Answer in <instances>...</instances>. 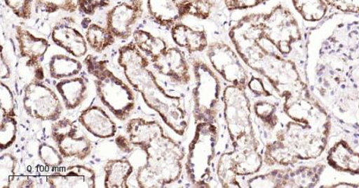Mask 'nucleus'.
<instances>
[{
	"label": "nucleus",
	"instance_id": "nucleus-1",
	"mask_svg": "<svg viewBox=\"0 0 359 188\" xmlns=\"http://www.w3.org/2000/svg\"><path fill=\"white\" fill-rule=\"evenodd\" d=\"M306 77L332 120L359 131V15L334 12L309 30Z\"/></svg>",
	"mask_w": 359,
	"mask_h": 188
},
{
	"label": "nucleus",
	"instance_id": "nucleus-2",
	"mask_svg": "<svg viewBox=\"0 0 359 188\" xmlns=\"http://www.w3.org/2000/svg\"><path fill=\"white\" fill-rule=\"evenodd\" d=\"M260 19L261 13L247 15L229 31L231 43L243 63L264 78L282 101L312 94L306 69L275 48L262 34Z\"/></svg>",
	"mask_w": 359,
	"mask_h": 188
},
{
	"label": "nucleus",
	"instance_id": "nucleus-3",
	"mask_svg": "<svg viewBox=\"0 0 359 188\" xmlns=\"http://www.w3.org/2000/svg\"><path fill=\"white\" fill-rule=\"evenodd\" d=\"M118 62L128 82L147 106L161 117L165 124L178 136H184L189 127L188 114L181 96L171 95L160 85L149 68V58L133 42L118 49Z\"/></svg>",
	"mask_w": 359,
	"mask_h": 188
},
{
	"label": "nucleus",
	"instance_id": "nucleus-4",
	"mask_svg": "<svg viewBox=\"0 0 359 188\" xmlns=\"http://www.w3.org/2000/svg\"><path fill=\"white\" fill-rule=\"evenodd\" d=\"M331 133L318 131L302 123L287 121L276 131L264 151V164L290 167L325 159Z\"/></svg>",
	"mask_w": 359,
	"mask_h": 188
},
{
	"label": "nucleus",
	"instance_id": "nucleus-5",
	"mask_svg": "<svg viewBox=\"0 0 359 188\" xmlns=\"http://www.w3.org/2000/svg\"><path fill=\"white\" fill-rule=\"evenodd\" d=\"M262 34L280 53L306 69L307 36L309 31L290 2H279L261 13Z\"/></svg>",
	"mask_w": 359,
	"mask_h": 188
},
{
	"label": "nucleus",
	"instance_id": "nucleus-6",
	"mask_svg": "<svg viewBox=\"0 0 359 188\" xmlns=\"http://www.w3.org/2000/svg\"><path fill=\"white\" fill-rule=\"evenodd\" d=\"M84 64L88 73L93 77L95 92L102 105L118 120L129 119L136 107V96L132 87L113 73L106 60L88 55Z\"/></svg>",
	"mask_w": 359,
	"mask_h": 188
},
{
	"label": "nucleus",
	"instance_id": "nucleus-7",
	"mask_svg": "<svg viewBox=\"0 0 359 188\" xmlns=\"http://www.w3.org/2000/svg\"><path fill=\"white\" fill-rule=\"evenodd\" d=\"M223 114L233 150L256 149L259 142L252 121V106L246 90L228 85L223 90Z\"/></svg>",
	"mask_w": 359,
	"mask_h": 188
},
{
	"label": "nucleus",
	"instance_id": "nucleus-8",
	"mask_svg": "<svg viewBox=\"0 0 359 188\" xmlns=\"http://www.w3.org/2000/svg\"><path fill=\"white\" fill-rule=\"evenodd\" d=\"M219 129L214 122L197 123L189 146L184 165L190 182L196 187H210L213 178Z\"/></svg>",
	"mask_w": 359,
	"mask_h": 188
},
{
	"label": "nucleus",
	"instance_id": "nucleus-9",
	"mask_svg": "<svg viewBox=\"0 0 359 188\" xmlns=\"http://www.w3.org/2000/svg\"><path fill=\"white\" fill-rule=\"evenodd\" d=\"M191 70L195 80V87L192 90V114L196 124L200 122L215 123L222 99L219 76L206 62L198 57L192 59Z\"/></svg>",
	"mask_w": 359,
	"mask_h": 188
},
{
	"label": "nucleus",
	"instance_id": "nucleus-10",
	"mask_svg": "<svg viewBox=\"0 0 359 188\" xmlns=\"http://www.w3.org/2000/svg\"><path fill=\"white\" fill-rule=\"evenodd\" d=\"M327 164L325 159L310 164L282 167L256 175L247 181L248 187H318Z\"/></svg>",
	"mask_w": 359,
	"mask_h": 188
},
{
	"label": "nucleus",
	"instance_id": "nucleus-11",
	"mask_svg": "<svg viewBox=\"0 0 359 188\" xmlns=\"http://www.w3.org/2000/svg\"><path fill=\"white\" fill-rule=\"evenodd\" d=\"M206 55L210 67L224 81L247 90L250 78L248 67L234 48L224 42H213L209 43Z\"/></svg>",
	"mask_w": 359,
	"mask_h": 188
},
{
	"label": "nucleus",
	"instance_id": "nucleus-12",
	"mask_svg": "<svg viewBox=\"0 0 359 188\" xmlns=\"http://www.w3.org/2000/svg\"><path fill=\"white\" fill-rule=\"evenodd\" d=\"M25 112L36 120L55 122L61 117L63 107L54 90L42 80H31L24 88Z\"/></svg>",
	"mask_w": 359,
	"mask_h": 188
},
{
	"label": "nucleus",
	"instance_id": "nucleus-13",
	"mask_svg": "<svg viewBox=\"0 0 359 188\" xmlns=\"http://www.w3.org/2000/svg\"><path fill=\"white\" fill-rule=\"evenodd\" d=\"M144 0H130L113 6L107 12L106 27L120 40H128L133 34L134 25L143 16Z\"/></svg>",
	"mask_w": 359,
	"mask_h": 188
},
{
	"label": "nucleus",
	"instance_id": "nucleus-14",
	"mask_svg": "<svg viewBox=\"0 0 359 188\" xmlns=\"http://www.w3.org/2000/svg\"><path fill=\"white\" fill-rule=\"evenodd\" d=\"M15 32L19 55L24 59H27V67L34 68L35 79L43 81L42 61L50 48L48 41L47 38L34 36L21 25L15 26Z\"/></svg>",
	"mask_w": 359,
	"mask_h": 188
},
{
	"label": "nucleus",
	"instance_id": "nucleus-15",
	"mask_svg": "<svg viewBox=\"0 0 359 188\" xmlns=\"http://www.w3.org/2000/svg\"><path fill=\"white\" fill-rule=\"evenodd\" d=\"M325 161L336 171L359 175V152L352 148L333 127Z\"/></svg>",
	"mask_w": 359,
	"mask_h": 188
},
{
	"label": "nucleus",
	"instance_id": "nucleus-16",
	"mask_svg": "<svg viewBox=\"0 0 359 188\" xmlns=\"http://www.w3.org/2000/svg\"><path fill=\"white\" fill-rule=\"evenodd\" d=\"M154 68L160 75L179 85H189L192 70L183 51L177 48H168L163 54L151 60Z\"/></svg>",
	"mask_w": 359,
	"mask_h": 188
},
{
	"label": "nucleus",
	"instance_id": "nucleus-17",
	"mask_svg": "<svg viewBox=\"0 0 359 188\" xmlns=\"http://www.w3.org/2000/svg\"><path fill=\"white\" fill-rule=\"evenodd\" d=\"M61 20L51 30V40L56 45L76 58L86 57L88 45L86 36L72 22Z\"/></svg>",
	"mask_w": 359,
	"mask_h": 188
},
{
	"label": "nucleus",
	"instance_id": "nucleus-18",
	"mask_svg": "<svg viewBox=\"0 0 359 188\" xmlns=\"http://www.w3.org/2000/svg\"><path fill=\"white\" fill-rule=\"evenodd\" d=\"M147 9L154 22L168 29L189 16L184 0H147Z\"/></svg>",
	"mask_w": 359,
	"mask_h": 188
},
{
	"label": "nucleus",
	"instance_id": "nucleus-19",
	"mask_svg": "<svg viewBox=\"0 0 359 188\" xmlns=\"http://www.w3.org/2000/svg\"><path fill=\"white\" fill-rule=\"evenodd\" d=\"M95 179L92 168L74 165L49 175L47 182L53 188H95Z\"/></svg>",
	"mask_w": 359,
	"mask_h": 188
},
{
	"label": "nucleus",
	"instance_id": "nucleus-20",
	"mask_svg": "<svg viewBox=\"0 0 359 188\" xmlns=\"http://www.w3.org/2000/svg\"><path fill=\"white\" fill-rule=\"evenodd\" d=\"M79 121L95 138L108 139L116 135V123L99 106H93L85 109L81 112Z\"/></svg>",
	"mask_w": 359,
	"mask_h": 188
},
{
	"label": "nucleus",
	"instance_id": "nucleus-21",
	"mask_svg": "<svg viewBox=\"0 0 359 188\" xmlns=\"http://www.w3.org/2000/svg\"><path fill=\"white\" fill-rule=\"evenodd\" d=\"M170 34L179 48L185 49L191 54L203 53L209 46L206 31L192 29L182 22L172 26Z\"/></svg>",
	"mask_w": 359,
	"mask_h": 188
},
{
	"label": "nucleus",
	"instance_id": "nucleus-22",
	"mask_svg": "<svg viewBox=\"0 0 359 188\" xmlns=\"http://www.w3.org/2000/svg\"><path fill=\"white\" fill-rule=\"evenodd\" d=\"M290 2L309 30L337 12L325 0H290Z\"/></svg>",
	"mask_w": 359,
	"mask_h": 188
},
{
	"label": "nucleus",
	"instance_id": "nucleus-23",
	"mask_svg": "<svg viewBox=\"0 0 359 188\" xmlns=\"http://www.w3.org/2000/svg\"><path fill=\"white\" fill-rule=\"evenodd\" d=\"M55 89L60 94L64 106L67 110H74L85 101L88 92V83L84 77L76 76L59 80Z\"/></svg>",
	"mask_w": 359,
	"mask_h": 188
},
{
	"label": "nucleus",
	"instance_id": "nucleus-24",
	"mask_svg": "<svg viewBox=\"0 0 359 188\" xmlns=\"http://www.w3.org/2000/svg\"><path fill=\"white\" fill-rule=\"evenodd\" d=\"M163 132V126L156 120L134 118L128 121L126 125V133L131 145L140 149Z\"/></svg>",
	"mask_w": 359,
	"mask_h": 188
},
{
	"label": "nucleus",
	"instance_id": "nucleus-25",
	"mask_svg": "<svg viewBox=\"0 0 359 188\" xmlns=\"http://www.w3.org/2000/svg\"><path fill=\"white\" fill-rule=\"evenodd\" d=\"M133 166L126 159L108 160L104 166L106 188H128V180L133 173Z\"/></svg>",
	"mask_w": 359,
	"mask_h": 188
},
{
	"label": "nucleus",
	"instance_id": "nucleus-26",
	"mask_svg": "<svg viewBox=\"0 0 359 188\" xmlns=\"http://www.w3.org/2000/svg\"><path fill=\"white\" fill-rule=\"evenodd\" d=\"M62 54L51 56L48 63L49 74L55 80L78 76L83 69L82 63L74 57Z\"/></svg>",
	"mask_w": 359,
	"mask_h": 188
},
{
	"label": "nucleus",
	"instance_id": "nucleus-27",
	"mask_svg": "<svg viewBox=\"0 0 359 188\" xmlns=\"http://www.w3.org/2000/svg\"><path fill=\"white\" fill-rule=\"evenodd\" d=\"M79 133L68 137L56 143L57 150L64 159L75 158L85 160L92 153V143L86 136H78Z\"/></svg>",
	"mask_w": 359,
	"mask_h": 188
},
{
	"label": "nucleus",
	"instance_id": "nucleus-28",
	"mask_svg": "<svg viewBox=\"0 0 359 188\" xmlns=\"http://www.w3.org/2000/svg\"><path fill=\"white\" fill-rule=\"evenodd\" d=\"M238 177L254 176L264 164V155L256 149L233 150Z\"/></svg>",
	"mask_w": 359,
	"mask_h": 188
},
{
	"label": "nucleus",
	"instance_id": "nucleus-29",
	"mask_svg": "<svg viewBox=\"0 0 359 188\" xmlns=\"http://www.w3.org/2000/svg\"><path fill=\"white\" fill-rule=\"evenodd\" d=\"M133 43L137 48L151 60L161 55L168 49L163 38L154 36L150 31L137 29L133 31Z\"/></svg>",
	"mask_w": 359,
	"mask_h": 188
},
{
	"label": "nucleus",
	"instance_id": "nucleus-30",
	"mask_svg": "<svg viewBox=\"0 0 359 188\" xmlns=\"http://www.w3.org/2000/svg\"><path fill=\"white\" fill-rule=\"evenodd\" d=\"M217 180L223 187L240 188L241 185L237 177L236 164L233 150L223 153L216 166Z\"/></svg>",
	"mask_w": 359,
	"mask_h": 188
},
{
	"label": "nucleus",
	"instance_id": "nucleus-31",
	"mask_svg": "<svg viewBox=\"0 0 359 188\" xmlns=\"http://www.w3.org/2000/svg\"><path fill=\"white\" fill-rule=\"evenodd\" d=\"M85 36L90 48L98 54L113 46L116 41V37L110 30L95 23L88 25Z\"/></svg>",
	"mask_w": 359,
	"mask_h": 188
},
{
	"label": "nucleus",
	"instance_id": "nucleus-32",
	"mask_svg": "<svg viewBox=\"0 0 359 188\" xmlns=\"http://www.w3.org/2000/svg\"><path fill=\"white\" fill-rule=\"evenodd\" d=\"M253 112L262 124L271 132L277 131L280 125L279 108L277 103L268 100H259L253 103Z\"/></svg>",
	"mask_w": 359,
	"mask_h": 188
},
{
	"label": "nucleus",
	"instance_id": "nucleus-33",
	"mask_svg": "<svg viewBox=\"0 0 359 188\" xmlns=\"http://www.w3.org/2000/svg\"><path fill=\"white\" fill-rule=\"evenodd\" d=\"M318 187H359V175L338 171L327 165Z\"/></svg>",
	"mask_w": 359,
	"mask_h": 188
},
{
	"label": "nucleus",
	"instance_id": "nucleus-34",
	"mask_svg": "<svg viewBox=\"0 0 359 188\" xmlns=\"http://www.w3.org/2000/svg\"><path fill=\"white\" fill-rule=\"evenodd\" d=\"M18 159L9 152L3 153L0 159V187L11 188L16 176Z\"/></svg>",
	"mask_w": 359,
	"mask_h": 188
},
{
	"label": "nucleus",
	"instance_id": "nucleus-35",
	"mask_svg": "<svg viewBox=\"0 0 359 188\" xmlns=\"http://www.w3.org/2000/svg\"><path fill=\"white\" fill-rule=\"evenodd\" d=\"M36 11L54 14L57 11H65L73 14L79 10L78 0H36Z\"/></svg>",
	"mask_w": 359,
	"mask_h": 188
},
{
	"label": "nucleus",
	"instance_id": "nucleus-36",
	"mask_svg": "<svg viewBox=\"0 0 359 188\" xmlns=\"http://www.w3.org/2000/svg\"><path fill=\"white\" fill-rule=\"evenodd\" d=\"M18 122L15 117L2 115L0 128V148L1 152L10 148L17 140Z\"/></svg>",
	"mask_w": 359,
	"mask_h": 188
},
{
	"label": "nucleus",
	"instance_id": "nucleus-37",
	"mask_svg": "<svg viewBox=\"0 0 359 188\" xmlns=\"http://www.w3.org/2000/svg\"><path fill=\"white\" fill-rule=\"evenodd\" d=\"M38 157L41 163L49 168H59L63 164V157L57 149L48 143L38 147Z\"/></svg>",
	"mask_w": 359,
	"mask_h": 188
},
{
	"label": "nucleus",
	"instance_id": "nucleus-38",
	"mask_svg": "<svg viewBox=\"0 0 359 188\" xmlns=\"http://www.w3.org/2000/svg\"><path fill=\"white\" fill-rule=\"evenodd\" d=\"M79 133V127L75 123L67 119H60L53 122L50 128V137L56 143L68 137L69 135Z\"/></svg>",
	"mask_w": 359,
	"mask_h": 188
},
{
	"label": "nucleus",
	"instance_id": "nucleus-39",
	"mask_svg": "<svg viewBox=\"0 0 359 188\" xmlns=\"http://www.w3.org/2000/svg\"><path fill=\"white\" fill-rule=\"evenodd\" d=\"M187 4L189 16L198 20H208L212 14L213 3L210 0H184Z\"/></svg>",
	"mask_w": 359,
	"mask_h": 188
},
{
	"label": "nucleus",
	"instance_id": "nucleus-40",
	"mask_svg": "<svg viewBox=\"0 0 359 188\" xmlns=\"http://www.w3.org/2000/svg\"><path fill=\"white\" fill-rule=\"evenodd\" d=\"M6 6L17 17L29 20L33 15L34 0H4Z\"/></svg>",
	"mask_w": 359,
	"mask_h": 188
},
{
	"label": "nucleus",
	"instance_id": "nucleus-41",
	"mask_svg": "<svg viewBox=\"0 0 359 188\" xmlns=\"http://www.w3.org/2000/svg\"><path fill=\"white\" fill-rule=\"evenodd\" d=\"M0 94H1L0 97H1L2 115L15 117L16 103L15 96L9 86L6 85L4 82H1V89H0Z\"/></svg>",
	"mask_w": 359,
	"mask_h": 188
},
{
	"label": "nucleus",
	"instance_id": "nucleus-42",
	"mask_svg": "<svg viewBox=\"0 0 359 188\" xmlns=\"http://www.w3.org/2000/svg\"><path fill=\"white\" fill-rule=\"evenodd\" d=\"M247 89L254 96L260 97V99H268V97L274 96L271 90L266 88V84L262 76L252 75L249 78Z\"/></svg>",
	"mask_w": 359,
	"mask_h": 188
},
{
	"label": "nucleus",
	"instance_id": "nucleus-43",
	"mask_svg": "<svg viewBox=\"0 0 359 188\" xmlns=\"http://www.w3.org/2000/svg\"><path fill=\"white\" fill-rule=\"evenodd\" d=\"M337 12L359 15V0H325Z\"/></svg>",
	"mask_w": 359,
	"mask_h": 188
},
{
	"label": "nucleus",
	"instance_id": "nucleus-44",
	"mask_svg": "<svg viewBox=\"0 0 359 188\" xmlns=\"http://www.w3.org/2000/svg\"><path fill=\"white\" fill-rule=\"evenodd\" d=\"M111 0H78L79 10L88 16L95 15L96 10L105 8Z\"/></svg>",
	"mask_w": 359,
	"mask_h": 188
},
{
	"label": "nucleus",
	"instance_id": "nucleus-45",
	"mask_svg": "<svg viewBox=\"0 0 359 188\" xmlns=\"http://www.w3.org/2000/svg\"><path fill=\"white\" fill-rule=\"evenodd\" d=\"M226 8L231 10H245L256 8L271 0H222Z\"/></svg>",
	"mask_w": 359,
	"mask_h": 188
},
{
	"label": "nucleus",
	"instance_id": "nucleus-46",
	"mask_svg": "<svg viewBox=\"0 0 359 188\" xmlns=\"http://www.w3.org/2000/svg\"><path fill=\"white\" fill-rule=\"evenodd\" d=\"M11 75V69L4 54L1 53V80H8Z\"/></svg>",
	"mask_w": 359,
	"mask_h": 188
}]
</instances>
